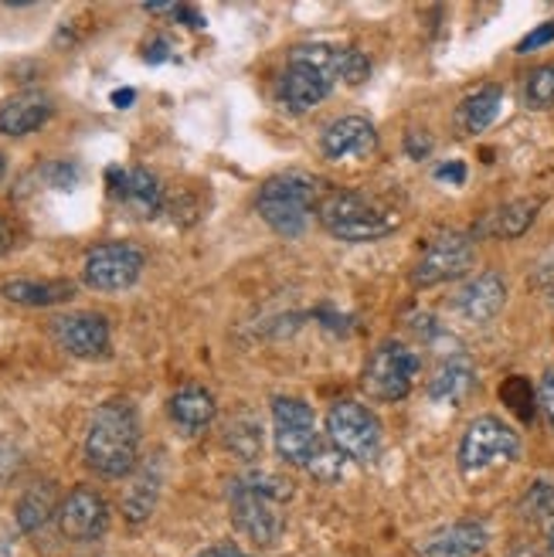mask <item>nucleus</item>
Instances as JSON below:
<instances>
[{
    "label": "nucleus",
    "mask_w": 554,
    "mask_h": 557,
    "mask_svg": "<svg viewBox=\"0 0 554 557\" xmlns=\"http://www.w3.org/2000/svg\"><path fill=\"white\" fill-rule=\"evenodd\" d=\"M371 75V62L357 48L337 45H296L290 48V59L283 75L275 78V102L286 113H310L317 102L334 92L337 82L344 86H361Z\"/></svg>",
    "instance_id": "f257e3e1"
},
{
    "label": "nucleus",
    "mask_w": 554,
    "mask_h": 557,
    "mask_svg": "<svg viewBox=\"0 0 554 557\" xmlns=\"http://www.w3.org/2000/svg\"><path fill=\"white\" fill-rule=\"evenodd\" d=\"M290 486L272 472H245L229 486L232 527L259 547H275L286 531Z\"/></svg>",
    "instance_id": "f03ea898"
},
{
    "label": "nucleus",
    "mask_w": 554,
    "mask_h": 557,
    "mask_svg": "<svg viewBox=\"0 0 554 557\" xmlns=\"http://www.w3.org/2000/svg\"><path fill=\"white\" fill-rule=\"evenodd\" d=\"M140 462V414L133 401L113 398L96 408L86 432V466L102 480H123Z\"/></svg>",
    "instance_id": "7ed1b4c3"
},
{
    "label": "nucleus",
    "mask_w": 554,
    "mask_h": 557,
    "mask_svg": "<svg viewBox=\"0 0 554 557\" xmlns=\"http://www.w3.org/2000/svg\"><path fill=\"white\" fill-rule=\"evenodd\" d=\"M317 221L337 242L365 245V242H378L392 235L402 225V214L392 205H384L371 190L341 187L320 201Z\"/></svg>",
    "instance_id": "20e7f679"
},
{
    "label": "nucleus",
    "mask_w": 554,
    "mask_h": 557,
    "mask_svg": "<svg viewBox=\"0 0 554 557\" xmlns=\"http://www.w3.org/2000/svg\"><path fill=\"white\" fill-rule=\"evenodd\" d=\"M317 208H320V184H317V177L303 174V171L275 174L256 194L259 218L283 238H299L307 232Z\"/></svg>",
    "instance_id": "39448f33"
},
{
    "label": "nucleus",
    "mask_w": 554,
    "mask_h": 557,
    "mask_svg": "<svg viewBox=\"0 0 554 557\" xmlns=\"http://www.w3.org/2000/svg\"><path fill=\"white\" fill-rule=\"evenodd\" d=\"M272 442L280 459L303 469H310V462L327 445V438L317 432L313 408L303 398H290V395H280L272 401Z\"/></svg>",
    "instance_id": "423d86ee"
},
{
    "label": "nucleus",
    "mask_w": 554,
    "mask_h": 557,
    "mask_svg": "<svg viewBox=\"0 0 554 557\" xmlns=\"http://www.w3.org/2000/svg\"><path fill=\"white\" fill-rule=\"evenodd\" d=\"M327 438L337 445V449L354 459V462H378L384 449V429L381 418L361 405V401H334L327 411Z\"/></svg>",
    "instance_id": "0eeeda50"
},
{
    "label": "nucleus",
    "mask_w": 554,
    "mask_h": 557,
    "mask_svg": "<svg viewBox=\"0 0 554 557\" xmlns=\"http://www.w3.org/2000/svg\"><path fill=\"white\" fill-rule=\"evenodd\" d=\"M459 472L463 476H477L490 466L517 462L520 459V435L496 414H480L466 425L459 438Z\"/></svg>",
    "instance_id": "6e6552de"
},
{
    "label": "nucleus",
    "mask_w": 554,
    "mask_h": 557,
    "mask_svg": "<svg viewBox=\"0 0 554 557\" xmlns=\"http://www.w3.org/2000/svg\"><path fill=\"white\" fill-rule=\"evenodd\" d=\"M419 371H422V360H419V354H415L408 344H402V341H384L368 357L365 381L361 384H365V392L374 401L395 405V401H405L411 395Z\"/></svg>",
    "instance_id": "1a4fd4ad"
},
{
    "label": "nucleus",
    "mask_w": 554,
    "mask_h": 557,
    "mask_svg": "<svg viewBox=\"0 0 554 557\" xmlns=\"http://www.w3.org/2000/svg\"><path fill=\"white\" fill-rule=\"evenodd\" d=\"M477 262V242L473 235H463V232H439L426 252L419 256L411 269V286L415 289H432L442 283H453V278H463Z\"/></svg>",
    "instance_id": "9d476101"
},
{
    "label": "nucleus",
    "mask_w": 554,
    "mask_h": 557,
    "mask_svg": "<svg viewBox=\"0 0 554 557\" xmlns=\"http://www.w3.org/2000/svg\"><path fill=\"white\" fill-rule=\"evenodd\" d=\"M144 269H147L144 248H136L133 242H102L82 262V278L96 293H123L136 286Z\"/></svg>",
    "instance_id": "9b49d317"
},
{
    "label": "nucleus",
    "mask_w": 554,
    "mask_h": 557,
    "mask_svg": "<svg viewBox=\"0 0 554 557\" xmlns=\"http://www.w3.org/2000/svg\"><path fill=\"white\" fill-rule=\"evenodd\" d=\"M59 531L75 544L99 541L109 531V504L89 486H75L59 507Z\"/></svg>",
    "instance_id": "f8f14e48"
},
{
    "label": "nucleus",
    "mask_w": 554,
    "mask_h": 557,
    "mask_svg": "<svg viewBox=\"0 0 554 557\" xmlns=\"http://www.w3.org/2000/svg\"><path fill=\"white\" fill-rule=\"evenodd\" d=\"M51 333L59 347L72 357L82 360H96L109 354L113 344V333H109V320L99 313H65L51 320Z\"/></svg>",
    "instance_id": "ddd939ff"
},
{
    "label": "nucleus",
    "mask_w": 554,
    "mask_h": 557,
    "mask_svg": "<svg viewBox=\"0 0 554 557\" xmlns=\"http://www.w3.org/2000/svg\"><path fill=\"white\" fill-rule=\"evenodd\" d=\"M504 306H507V278L496 269H487V272L473 275L453 296V313L463 317L466 323H473V326H483V323L496 320Z\"/></svg>",
    "instance_id": "4468645a"
},
{
    "label": "nucleus",
    "mask_w": 554,
    "mask_h": 557,
    "mask_svg": "<svg viewBox=\"0 0 554 557\" xmlns=\"http://www.w3.org/2000/svg\"><path fill=\"white\" fill-rule=\"evenodd\" d=\"M109 194L136 218H157L163 211V187L144 166H109Z\"/></svg>",
    "instance_id": "2eb2a0df"
},
{
    "label": "nucleus",
    "mask_w": 554,
    "mask_h": 557,
    "mask_svg": "<svg viewBox=\"0 0 554 557\" xmlns=\"http://www.w3.org/2000/svg\"><path fill=\"white\" fill-rule=\"evenodd\" d=\"M490 541V527L483 520H456L432 531L429 537H422L415 544V554L419 557H477L483 554Z\"/></svg>",
    "instance_id": "dca6fc26"
},
{
    "label": "nucleus",
    "mask_w": 554,
    "mask_h": 557,
    "mask_svg": "<svg viewBox=\"0 0 554 557\" xmlns=\"http://www.w3.org/2000/svg\"><path fill=\"white\" fill-rule=\"evenodd\" d=\"M327 160H368L378 150V129L365 116H341L320 133Z\"/></svg>",
    "instance_id": "f3484780"
},
{
    "label": "nucleus",
    "mask_w": 554,
    "mask_h": 557,
    "mask_svg": "<svg viewBox=\"0 0 554 557\" xmlns=\"http://www.w3.org/2000/svg\"><path fill=\"white\" fill-rule=\"evenodd\" d=\"M477 387V364L469 354H446L429 377V398L439 405H459Z\"/></svg>",
    "instance_id": "a211bd4d"
},
{
    "label": "nucleus",
    "mask_w": 554,
    "mask_h": 557,
    "mask_svg": "<svg viewBox=\"0 0 554 557\" xmlns=\"http://www.w3.org/2000/svg\"><path fill=\"white\" fill-rule=\"evenodd\" d=\"M51 113H54V106L45 92H38V89L17 92L0 106V133L4 136H27V133L41 129L51 120Z\"/></svg>",
    "instance_id": "6ab92c4d"
},
{
    "label": "nucleus",
    "mask_w": 554,
    "mask_h": 557,
    "mask_svg": "<svg viewBox=\"0 0 554 557\" xmlns=\"http://www.w3.org/2000/svg\"><path fill=\"white\" fill-rule=\"evenodd\" d=\"M0 296L17 302V306H32V310H45V306H59L75 296L72 278H8L0 286Z\"/></svg>",
    "instance_id": "aec40b11"
},
{
    "label": "nucleus",
    "mask_w": 554,
    "mask_h": 557,
    "mask_svg": "<svg viewBox=\"0 0 554 557\" xmlns=\"http://www.w3.org/2000/svg\"><path fill=\"white\" fill-rule=\"evenodd\" d=\"M218 414L214 395L201 384H184L171 398V418L184 435H201Z\"/></svg>",
    "instance_id": "412c9836"
},
{
    "label": "nucleus",
    "mask_w": 554,
    "mask_h": 557,
    "mask_svg": "<svg viewBox=\"0 0 554 557\" xmlns=\"http://www.w3.org/2000/svg\"><path fill=\"white\" fill-rule=\"evenodd\" d=\"M541 211V201L534 198H520L510 205H501L493 214H487V221L477 228V235H490V238H520L534 225V218Z\"/></svg>",
    "instance_id": "4be33fe9"
},
{
    "label": "nucleus",
    "mask_w": 554,
    "mask_h": 557,
    "mask_svg": "<svg viewBox=\"0 0 554 557\" xmlns=\"http://www.w3.org/2000/svg\"><path fill=\"white\" fill-rule=\"evenodd\" d=\"M59 490H54V483H35V486H27L17 499V527L24 534H35L41 531V527L51 520V517H59Z\"/></svg>",
    "instance_id": "5701e85b"
},
{
    "label": "nucleus",
    "mask_w": 554,
    "mask_h": 557,
    "mask_svg": "<svg viewBox=\"0 0 554 557\" xmlns=\"http://www.w3.org/2000/svg\"><path fill=\"white\" fill-rule=\"evenodd\" d=\"M501 106H504V89L501 86H480L477 92H469L459 106V123L466 133L480 136L483 129L493 126V120L501 116Z\"/></svg>",
    "instance_id": "b1692460"
},
{
    "label": "nucleus",
    "mask_w": 554,
    "mask_h": 557,
    "mask_svg": "<svg viewBox=\"0 0 554 557\" xmlns=\"http://www.w3.org/2000/svg\"><path fill=\"white\" fill-rule=\"evenodd\" d=\"M157 493H160V466H147L140 469V476L133 480V486L126 490L123 496V513L130 523H140L153 513V504H157Z\"/></svg>",
    "instance_id": "393cba45"
},
{
    "label": "nucleus",
    "mask_w": 554,
    "mask_h": 557,
    "mask_svg": "<svg viewBox=\"0 0 554 557\" xmlns=\"http://www.w3.org/2000/svg\"><path fill=\"white\" fill-rule=\"evenodd\" d=\"M520 513H524V520L551 527L554 523V483L551 480L531 483V490L520 499Z\"/></svg>",
    "instance_id": "a878e982"
},
{
    "label": "nucleus",
    "mask_w": 554,
    "mask_h": 557,
    "mask_svg": "<svg viewBox=\"0 0 554 557\" xmlns=\"http://www.w3.org/2000/svg\"><path fill=\"white\" fill-rule=\"evenodd\" d=\"M524 106L528 109L554 106V65H541L524 78Z\"/></svg>",
    "instance_id": "bb28decb"
},
{
    "label": "nucleus",
    "mask_w": 554,
    "mask_h": 557,
    "mask_svg": "<svg viewBox=\"0 0 554 557\" xmlns=\"http://www.w3.org/2000/svg\"><path fill=\"white\" fill-rule=\"evenodd\" d=\"M501 398L520 414V418H531L534 414V405H538V395L528 377H507V384L501 387Z\"/></svg>",
    "instance_id": "cd10ccee"
},
{
    "label": "nucleus",
    "mask_w": 554,
    "mask_h": 557,
    "mask_svg": "<svg viewBox=\"0 0 554 557\" xmlns=\"http://www.w3.org/2000/svg\"><path fill=\"white\" fill-rule=\"evenodd\" d=\"M551 41H554V21H544L541 27H534L531 35H524V38H520L517 54H531V51H538V48H544V45H551Z\"/></svg>",
    "instance_id": "c85d7f7f"
},
{
    "label": "nucleus",
    "mask_w": 554,
    "mask_h": 557,
    "mask_svg": "<svg viewBox=\"0 0 554 557\" xmlns=\"http://www.w3.org/2000/svg\"><path fill=\"white\" fill-rule=\"evenodd\" d=\"M538 405H541L544 418H547L551 429H554V368H547V371L541 374V384H538Z\"/></svg>",
    "instance_id": "c756f323"
},
{
    "label": "nucleus",
    "mask_w": 554,
    "mask_h": 557,
    "mask_svg": "<svg viewBox=\"0 0 554 557\" xmlns=\"http://www.w3.org/2000/svg\"><path fill=\"white\" fill-rule=\"evenodd\" d=\"M48 177H51V187H59V190H72V187L78 184L82 171H78L75 163H54L51 171H48Z\"/></svg>",
    "instance_id": "7c9ffc66"
},
{
    "label": "nucleus",
    "mask_w": 554,
    "mask_h": 557,
    "mask_svg": "<svg viewBox=\"0 0 554 557\" xmlns=\"http://www.w3.org/2000/svg\"><path fill=\"white\" fill-rule=\"evenodd\" d=\"M405 150L411 153V160H426V157H429V150H432V139H429L426 133L415 129V133H408V136H405Z\"/></svg>",
    "instance_id": "2f4dec72"
},
{
    "label": "nucleus",
    "mask_w": 554,
    "mask_h": 557,
    "mask_svg": "<svg viewBox=\"0 0 554 557\" xmlns=\"http://www.w3.org/2000/svg\"><path fill=\"white\" fill-rule=\"evenodd\" d=\"M435 181H446V184H463L466 181V163L453 160V163H442L435 166Z\"/></svg>",
    "instance_id": "473e14b6"
},
{
    "label": "nucleus",
    "mask_w": 554,
    "mask_h": 557,
    "mask_svg": "<svg viewBox=\"0 0 554 557\" xmlns=\"http://www.w3.org/2000/svg\"><path fill=\"white\" fill-rule=\"evenodd\" d=\"M190 557H256V554L242 550L238 544H211V547H205V550H198V554H190Z\"/></svg>",
    "instance_id": "72a5a7b5"
},
{
    "label": "nucleus",
    "mask_w": 554,
    "mask_h": 557,
    "mask_svg": "<svg viewBox=\"0 0 554 557\" xmlns=\"http://www.w3.org/2000/svg\"><path fill=\"white\" fill-rule=\"evenodd\" d=\"M11 245H14V228L8 218H0V256H8Z\"/></svg>",
    "instance_id": "f704fd0d"
},
{
    "label": "nucleus",
    "mask_w": 554,
    "mask_h": 557,
    "mask_svg": "<svg viewBox=\"0 0 554 557\" xmlns=\"http://www.w3.org/2000/svg\"><path fill=\"white\" fill-rule=\"evenodd\" d=\"M168 59V41H157L150 51H147V62H163Z\"/></svg>",
    "instance_id": "c9c22d12"
},
{
    "label": "nucleus",
    "mask_w": 554,
    "mask_h": 557,
    "mask_svg": "<svg viewBox=\"0 0 554 557\" xmlns=\"http://www.w3.org/2000/svg\"><path fill=\"white\" fill-rule=\"evenodd\" d=\"M133 99H136V92H133V89H120V92H113V102H116L120 109H126Z\"/></svg>",
    "instance_id": "e433bc0d"
},
{
    "label": "nucleus",
    "mask_w": 554,
    "mask_h": 557,
    "mask_svg": "<svg viewBox=\"0 0 554 557\" xmlns=\"http://www.w3.org/2000/svg\"><path fill=\"white\" fill-rule=\"evenodd\" d=\"M544 550H547V557H554V523L547 527V537H544Z\"/></svg>",
    "instance_id": "4c0bfd02"
},
{
    "label": "nucleus",
    "mask_w": 554,
    "mask_h": 557,
    "mask_svg": "<svg viewBox=\"0 0 554 557\" xmlns=\"http://www.w3.org/2000/svg\"><path fill=\"white\" fill-rule=\"evenodd\" d=\"M0 177H4V160H0Z\"/></svg>",
    "instance_id": "58836bf2"
}]
</instances>
